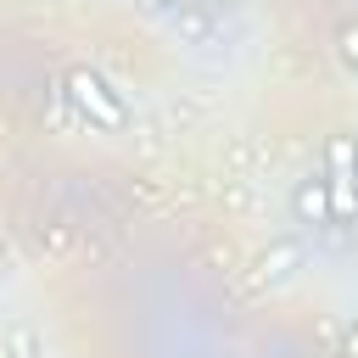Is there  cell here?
Here are the masks:
<instances>
[{
	"mask_svg": "<svg viewBox=\"0 0 358 358\" xmlns=\"http://www.w3.org/2000/svg\"><path fill=\"white\" fill-rule=\"evenodd\" d=\"M67 101H73L95 129H129V106H123V95H117L101 73H90V67H73V73H67Z\"/></svg>",
	"mask_w": 358,
	"mask_h": 358,
	"instance_id": "obj_1",
	"label": "cell"
},
{
	"mask_svg": "<svg viewBox=\"0 0 358 358\" xmlns=\"http://www.w3.org/2000/svg\"><path fill=\"white\" fill-rule=\"evenodd\" d=\"M324 190H330V224H341V218H352L358 213V151H352V140L347 134H330V145H324Z\"/></svg>",
	"mask_w": 358,
	"mask_h": 358,
	"instance_id": "obj_2",
	"label": "cell"
},
{
	"mask_svg": "<svg viewBox=\"0 0 358 358\" xmlns=\"http://www.w3.org/2000/svg\"><path fill=\"white\" fill-rule=\"evenodd\" d=\"M291 213H296V224H308V229L330 224V190H324L319 173H308V179L291 190Z\"/></svg>",
	"mask_w": 358,
	"mask_h": 358,
	"instance_id": "obj_3",
	"label": "cell"
},
{
	"mask_svg": "<svg viewBox=\"0 0 358 358\" xmlns=\"http://www.w3.org/2000/svg\"><path fill=\"white\" fill-rule=\"evenodd\" d=\"M11 358H39V336L22 324V330H11Z\"/></svg>",
	"mask_w": 358,
	"mask_h": 358,
	"instance_id": "obj_4",
	"label": "cell"
},
{
	"mask_svg": "<svg viewBox=\"0 0 358 358\" xmlns=\"http://www.w3.org/2000/svg\"><path fill=\"white\" fill-rule=\"evenodd\" d=\"M336 50H341V62L358 73V28H341V39H336Z\"/></svg>",
	"mask_w": 358,
	"mask_h": 358,
	"instance_id": "obj_5",
	"label": "cell"
},
{
	"mask_svg": "<svg viewBox=\"0 0 358 358\" xmlns=\"http://www.w3.org/2000/svg\"><path fill=\"white\" fill-rule=\"evenodd\" d=\"M140 6H145V11H162V6H173V0H140Z\"/></svg>",
	"mask_w": 358,
	"mask_h": 358,
	"instance_id": "obj_6",
	"label": "cell"
},
{
	"mask_svg": "<svg viewBox=\"0 0 358 358\" xmlns=\"http://www.w3.org/2000/svg\"><path fill=\"white\" fill-rule=\"evenodd\" d=\"M213 6H241V0H213Z\"/></svg>",
	"mask_w": 358,
	"mask_h": 358,
	"instance_id": "obj_7",
	"label": "cell"
},
{
	"mask_svg": "<svg viewBox=\"0 0 358 358\" xmlns=\"http://www.w3.org/2000/svg\"><path fill=\"white\" fill-rule=\"evenodd\" d=\"M352 352H358V330H352Z\"/></svg>",
	"mask_w": 358,
	"mask_h": 358,
	"instance_id": "obj_8",
	"label": "cell"
}]
</instances>
